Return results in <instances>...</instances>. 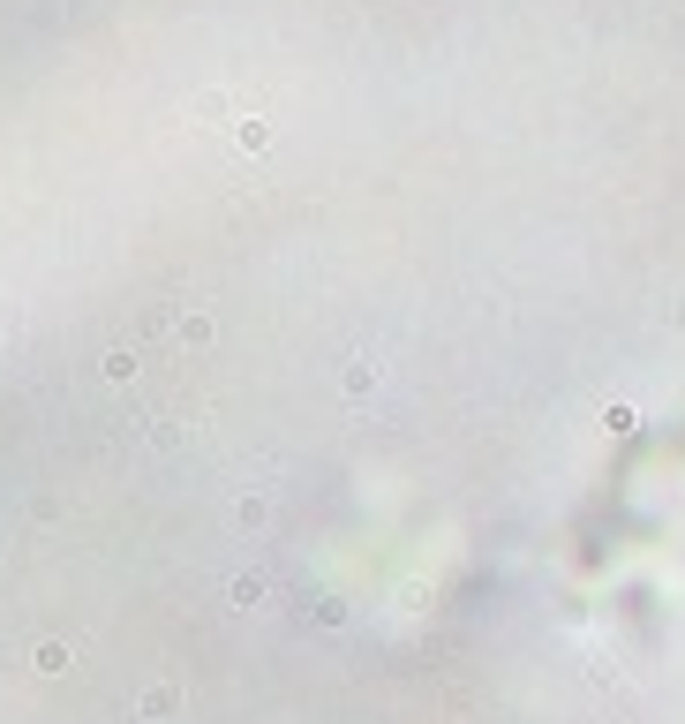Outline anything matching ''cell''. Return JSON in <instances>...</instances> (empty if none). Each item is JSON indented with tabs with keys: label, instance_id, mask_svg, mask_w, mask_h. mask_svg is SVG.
Segmentation results:
<instances>
[{
	"label": "cell",
	"instance_id": "cell-1",
	"mask_svg": "<svg viewBox=\"0 0 685 724\" xmlns=\"http://www.w3.org/2000/svg\"><path fill=\"white\" fill-rule=\"evenodd\" d=\"M234 136H242V151H264V144H272V129H264L257 114H242V129H234Z\"/></svg>",
	"mask_w": 685,
	"mask_h": 724
},
{
	"label": "cell",
	"instance_id": "cell-2",
	"mask_svg": "<svg viewBox=\"0 0 685 724\" xmlns=\"http://www.w3.org/2000/svg\"><path fill=\"white\" fill-rule=\"evenodd\" d=\"M166 710H173V687H151V695H143V717H151V724H158V717H166Z\"/></svg>",
	"mask_w": 685,
	"mask_h": 724
}]
</instances>
